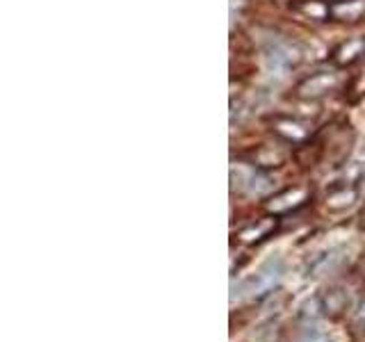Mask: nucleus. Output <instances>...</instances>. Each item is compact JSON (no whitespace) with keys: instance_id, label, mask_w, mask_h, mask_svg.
<instances>
[{"instance_id":"39448f33","label":"nucleus","mask_w":365,"mask_h":342,"mask_svg":"<svg viewBox=\"0 0 365 342\" xmlns=\"http://www.w3.org/2000/svg\"><path fill=\"white\" fill-rule=\"evenodd\" d=\"M365 14V0H340L331 5V16L338 21H356Z\"/></svg>"},{"instance_id":"423d86ee","label":"nucleus","mask_w":365,"mask_h":342,"mask_svg":"<svg viewBox=\"0 0 365 342\" xmlns=\"http://www.w3.org/2000/svg\"><path fill=\"white\" fill-rule=\"evenodd\" d=\"M294 9L304 16H311L315 21H324L331 14V7L324 3V0H299L294 3Z\"/></svg>"},{"instance_id":"20e7f679","label":"nucleus","mask_w":365,"mask_h":342,"mask_svg":"<svg viewBox=\"0 0 365 342\" xmlns=\"http://www.w3.org/2000/svg\"><path fill=\"white\" fill-rule=\"evenodd\" d=\"M365 55V39H349L334 51V62L338 66H349Z\"/></svg>"},{"instance_id":"f257e3e1","label":"nucleus","mask_w":365,"mask_h":342,"mask_svg":"<svg viewBox=\"0 0 365 342\" xmlns=\"http://www.w3.org/2000/svg\"><path fill=\"white\" fill-rule=\"evenodd\" d=\"M338 87V73L336 71H317L313 76L304 78L297 85V94L302 98H322L331 94Z\"/></svg>"},{"instance_id":"6e6552de","label":"nucleus","mask_w":365,"mask_h":342,"mask_svg":"<svg viewBox=\"0 0 365 342\" xmlns=\"http://www.w3.org/2000/svg\"><path fill=\"white\" fill-rule=\"evenodd\" d=\"M354 91H356V96L365 94V68L356 76V80H354Z\"/></svg>"},{"instance_id":"1a4fd4ad","label":"nucleus","mask_w":365,"mask_h":342,"mask_svg":"<svg viewBox=\"0 0 365 342\" xmlns=\"http://www.w3.org/2000/svg\"><path fill=\"white\" fill-rule=\"evenodd\" d=\"M336 3H340V0H336Z\"/></svg>"},{"instance_id":"f03ea898","label":"nucleus","mask_w":365,"mask_h":342,"mask_svg":"<svg viewBox=\"0 0 365 342\" xmlns=\"http://www.w3.org/2000/svg\"><path fill=\"white\" fill-rule=\"evenodd\" d=\"M265 57H267V62L272 66H277V68H290V66H297L302 60V53L297 46H292L290 41H285V39H279V37H274L267 41L265 46Z\"/></svg>"},{"instance_id":"7ed1b4c3","label":"nucleus","mask_w":365,"mask_h":342,"mask_svg":"<svg viewBox=\"0 0 365 342\" xmlns=\"http://www.w3.org/2000/svg\"><path fill=\"white\" fill-rule=\"evenodd\" d=\"M272 130L285 142H302L308 135V125L302 123L299 119H292V117H274Z\"/></svg>"},{"instance_id":"0eeeda50","label":"nucleus","mask_w":365,"mask_h":342,"mask_svg":"<svg viewBox=\"0 0 365 342\" xmlns=\"http://www.w3.org/2000/svg\"><path fill=\"white\" fill-rule=\"evenodd\" d=\"M354 199H356V192H354V190H347V187L336 190V192H331L327 197V208H331V210L349 208V205L354 203Z\"/></svg>"}]
</instances>
